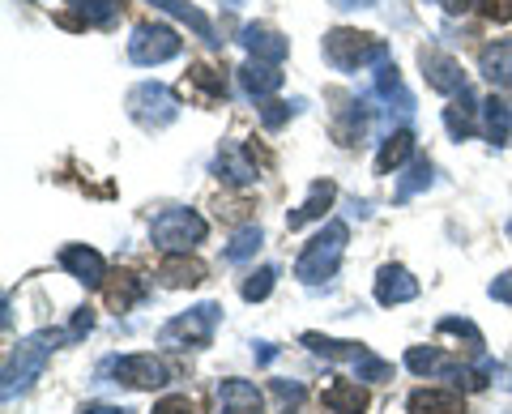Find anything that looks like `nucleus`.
I'll use <instances>...</instances> for the list:
<instances>
[{
	"label": "nucleus",
	"instance_id": "nucleus-14",
	"mask_svg": "<svg viewBox=\"0 0 512 414\" xmlns=\"http://www.w3.org/2000/svg\"><path fill=\"white\" fill-rule=\"evenodd\" d=\"M214 175L235 184V188H248V184H256V163L248 158V150L239 146V141H222L218 154H214Z\"/></svg>",
	"mask_w": 512,
	"mask_h": 414
},
{
	"label": "nucleus",
	"instance_id": "nucleus-46",
	"mask_svg": "<svg viewBox=\"0 0 512 414\" xmlns=\"http://www.w3.org/2000/svg\"><path fill=\"white\" fill-rule=\"evenodd\" d=\"M508 235H512V218H508Z\"/></svg>",
	"mask_w": 512,
	"mask_h": 414
},
{
	"label": "nucleus",
	"instance_id": "nucleus-32",
	"mask_svg": "<svg viewBox=\"0 0 512 414\" xmlns=\"http://www.w3.org/2000/svg\"><path fill=\"white\" fill-rule=\"evenodd\" d=\"M274 282H278V269L274 265H261L256 274H248L244 299H248V304H261V299H269V291H274Z\"/></svg>",
	"mask_w": 512,
	"mask_h": 414
},
{
	"label": "nucleus",
	"instance_id": "nucleus-33",
	"mask_svg": "<svg viewBox=\"0 0 512 414\" xmlns=\"http://www.w3.org/2000/svg\"><path fill=\"white\" fill-rule=\"evenodd\" d=\"M303 107H308V103H303V99H291V103H265L261 107V124H265V129L269 133H278L282 129V124L286 120H291V116H299V111Z\"/></svg>",
	"mask_w": 512,
	"mask_h": 414
},
{
	"label": "nucleus",
	"instance_id": "nucleus-34",
	"mask_svg": "<svg viewBox=\"0 0 512 414\" xmlns=\"http://www.w3.org/2000/svg\"><path fill=\"white\" fill-rule=\"evenodd\" d=\"M440 333H457V338H466L474 355H483V333L474 329V321H466V316H444V321L436 325Z\"/></svg>",
	"mask_w": 512,
	"mask_h": 414
},
{
	"label": "nucleus",
	"instance_id": "nucleus-17",
	"mask_svg": "<svg viewBox=\"0 0 512 414\" xmlns=\"http://www.w3.org/2000/svg\"><path fill=\"white\" fill-rule=\"evenodd\" d=\"M478 120H483V103H478L470 90H461L457 99L444 107V129H448L453 141H466L478 129Z\"/></svg>",
	"mask_w": 512,
	"mask_h": 414
},
{
	"label": "nucleus",
	"instance_id": "nucleus-37",
	"mask_svg": "<svg viewBox=\"0 0 512 414\" xmlns=\"http://www.w3.org/2000/svg\"><path fill=\"white\" fill-rule=\"evenodd\" d=\"M192 82L205 86V90L214 94V99H222V94H227V77H222L218 69H210V65H197V69H192Z\"/></svg>",
	"mask_w": 512,
	"mask_h": 414
},
{
	"label": "nucleus",
	"instance_id": "nucleus-27",
	"mask_svg": "<svg viewBox=\"0 0 512 414\" xmlns=\"http://www.w3.org/2000/svg\"><path fill=\"white\" fill-rule=\"evenodd\" d=\"M363 133H367V107H363L359 99H350L342 116L333 120V137H338L342 146H355V141H359Z\"/></svg>",
	"mask_w": 512,
	"mask_h": 414
},
{
	"label": "nucleus",
	"instance_id": "nucleus-41",
	"mask_svg": "<svg viewBox=\"0 0 512 414\" xmlns=\"http://www.w3.org/2000/svg\"><path fill=\"white\" fill-rule=\"evenodd\" d=\"M431 5H440L444 13H466V9L478 5V0H431Z\"/></svg>",
	"mask_w": 512,
	"mask_h": 414
},
{
	"label": "nucleus",
	"instance_id": "nucleus-36",
	"mask_svg": "<svg viewBox=\"0 0 512 414\" xmlns=\"http://www.w3.org/2000/svg\"><path fill=\"white\" fill-rule=\"evenodd\" d=\"M150 414H201V406L192 402L188 393H171V397H163V402H154Z\"/></svg>",
	"mask_w": 512,
	"mask_h": 414
},
{
	"label": "nucleus",
	"instance_id": "nucleus-12",
	"mask_svg": "<svg viewBox=\"0 0 512 414\" xmlns=\"http://www.w3.org/2000/svg\"><path fill=\"white\" fill-rule=\"evenodd\" d=\"M410 299H419V278L406 265H384L376 274V304L397 308V304H410Z\"/></svg>",
	"mask_w": 512,
	"mask_h": 414
},
{
	"label": "nucleus",
	"instance_id": "nucleus-30",
	"mask_svg": "<svg viewBox=\"0 0 512 414\" xmlns=\"http://www.w3.org/2000/svg\"><path fill=\"white\" fill-rule=\"evenodd\" d=\"M116 278H120V282L107 286V304L116 308V312H128L141 295H146V286H141V278H133V274H116Z\"/></svg>",
	"mask_w": 512,
	"mask_h": 414
},
{
	"label": "nucleus",
	"instance_id": "nucleus-7",
	"mask_svg": "<svg viewBox=\"0 0 512 414\" xmlns=\"http://www.w3.org/2000/svg\"><path fill=\"white\" fill-rule=\"evenodd\" d=\"M180 52H184V39L175 35L171 26H163V22L133 26V39H128V60H133V65L154 69V65H167V60H175Z\"/></svg>",
	"mask_w": 512,
	"mask_h": 414
},
{
	"label": "nucleus",
	"instance_id": "nucleus-10",
	"mask_svg": "<svg viewBox=\"0 0 512 414\" xmlns=\"http://www.w3.org/2000/svg\"><path fill=\"white\" fill-rule=\"evenodd\" d=\"M419 65H423L427 86L436 90V94H461V90H470L461 60H453L448 52H427V47H423V52H419Z\"/></svg>",
	"mask_w": 512,
	"mask_h": 414
},
{
	"label": "nucleus",
	"instance_id": "nucleus-29",
	"mask_svg": "<svg viewBox=\"0 0 512 414\" xmlns=\"http://www.w3.org/2000/svg\"><path fill=\"white\" fill-rule=\"evenodd\" d=\"M69 5L82 13V22H86V26H107V22H116V18H120L124 0H69Z\"/></svg>",
	"mask_w": 512,
	"mask_h": 414
},
{
	"label": "nucleus",
	"instance_id": "nucleus-11",
	"mask_svg": "<svg viewBox=\"0 0 512 414\" xmlns=\"http://www.w3.org/2000/svg\"><path fill=\"white\" fill-rule=\"evenodd\" d=\"M239 43H244V52L252 60H261V65H282L286 52H291L286 35H278L274 26H261V22H252V26L239 30Z\"/></svg>",
	"mask_w": 512,
	"mask_h": 414
},
{
	"label": "nucleus",
	"instance_id": "nucleus-18",
	"mask_svg": "<svg viewBox=\"0 0 512 414\" xmlns=\"http://www.w3.org/2000/svg\"><path fill=\"white\" fill-rule=\"evenodd\" d=\"M478 73H483L491 86L512 90V39L487 43L483 52H478Z\"/></svg>",
	"mask_w": 512,
	"mask_h": 414
},
{
	"label": "nucleus",
	"instance_id": "nucleus-31",
	"mask_svg": "<svg viewBox=\"0 0 512 414\" xmlns=\"http://www.w3.org/2000/svg\"><path fill=\"white\" fill-rule=\"evenodd\" d=\"M265 244V231L261 227H256V222H252V227H239L235 235H231V244H227V261H248V257H256V248H261Z\"/></svg>",
	"mask_w": 512,
	"mask_h": 414
},
{
	"label": "nucleus",
	"instance_id": "nucleus-25",
	"mask_svg": "<svg viewBox=\"0 0 512 414\" xmlns=\"http://www.w3.org/2000/svg\"><path fill=\"white\" fill-rule=\"evenodd\" d=\"M414 154V133L410 129H397L380 141V150H376V175H389L406 163V158Z\"/></svg>",
	"mask_w": 512,
	"mask_h": 414
},
{
	"label": "nucleus",
	"instance_id": "nucleus-5",
	"mask_svg": "<svg viewBox=\"0 0 512 414\" xmlns=\"http://www.w3.org/2000/svg\"><path fill=\"white\" fill-rule=\"evenodd\" d=\"M205 235H210V222L197 210H188V205H171V210H163L150 222V240L167 257H188V248L205 244Z\"/></svg>",
	"mask_w": 512,
	"mask_h": 414
},
{
	"label": "nucleus",
	"instance_id": "nucleus-8",
	"mask_svg": "<svg viewBox=\"0 0 512 414\" xmlns=\"http://www.w3.org/2000/svg\"><path fill=\"white\" fill-rule=\"evenodd\" d=\"M128 116L146 129H167V124L180 116V99L171 94V86L163 82H141L128 90Z\"/></svg>",
	"mask_w": 512,
	"mask_h": 414
},
{
	"label": "nucleus",
	"instance_id": "nucleus-16",
	"mask_svg": "<svg viewBox=\"0 0 512 414\" xmlns=\"http://www.w3.org/2000/svg\"><path fill=\"white\" fill-rule=\"evenodd\" d=\"M235 82H239V90H244L248 99L265 103L269 94L282 90V73H278V65H261V60H248V65L235 69Z\"/></svg>",
	"mask_w": 512,
	"mask_h": 414
},
{
	"label": "nucleus",
	"instance_id": "nucleus-35",
	"mask_svg": "<svg viewBox=\"0 0 512 414\" xmlns=\"http://www.w3.org/2000/svg\"><path fill=\"white\" fill-rule=\"evenodd\" d=\"M274 397H278L274 414H295L303 406V385L299 380H274Z\"/></svg>",
	"mask_w": 512,
	"mask_h": 414
},
{
	"label": "nucleus",
	"instance_id": "nucleus-39",
	"mask_svg": "<svg viewBox=\"0 0 512 414\" xmlns=\"http://www.w3.org/2000/svg\"><path fill=\"white\" fill-rule=\"evenodd\" d=\"M491 22H512V0H478Z\"/></svg>",
	"mask_w": 512,
	"mask_h": 414
},
{
	"label": "nucleus",
	"instance_id": "nucleus-45",
	"mask_svg": "<svg viewBox=\"0 0 512 414\" xmlns=\"http://www.w3.org/2000/svg\"><path fill=\"white\" fill-rule=\"evenodd\" d=\"M222 9H244V0H222Z\"/></svg>",
	"mask_w": 512,
	"mask_h": 414
},
{
	"label": "nucleus",
	"instance_id": "nucleus-1",
	"mask_svg": "<svg viewBox=\"0 0 512 414\" xmlns=\"http://www.w3.org/2000/svg\"><path fill=\"white\" fill-rule=\"evenodd\" d=\"M320 56H325V65L329 69H338V73H359L367 65H389V43L376 39V35H363V30H329L325 43H320Z\"/></svg>",
	"mask_w": 512,
	"mask_h": 414
},
{
	"label": "nucleus",
	"instance_id": "nucleus-40",
	"mask_svg": "<svg viewBox=\"0 0 512 414\" xmlns=\"http://www.w3.org/2000/svg\"><path fill=\"white\" fill-rule=\"evenodd\" d=\"M90 329H94V312H90V308H82V312L73 316V325L64 329V333H69V342H77V338H86Z\"/></svg>",
	"mask_w": 512,
	"mask_h": 414
},
{
	"label": "nucleus",
	"instance_id": "nucleus-19",
	"mask_svg": "<svg viewBox=\"0 0 512 414\" xmlns=\"http://www.w3.org/2000/svg\"><path fill=\"white\" fill-rule=\"evenodd\" d=\"M406 406L410 414H466V397L453 389H414Z\"/></svg>",
	"mask_w": 512,
	"mask_h": 414
},
{
	"label": "nucleus",
	"instance_id": "nucleus-20",
	"mask_svg": "<svg viewBox=\"0 0 512 414\" xmlns=\"http://www.w3.org/2000/svg\"><path fill=\"white\" fill-rule=\"evenodd\" d=\"M333 197H338V188H333L329 180H316V184L308 188V201H303L299 210L286 214V227H291V231H303V227H308V222L325 218V210L333 205Z\"/></svg>",
	"mask_w": 512,
	"mask_h": 414
},
{
	"label": "nucleus",
	"instance_id": "nucleus-26",
	"mask_svg": "<svg viewBox=\"0 0 512 414\" xmlns=\"http://www.w3.org/2000/svg\"><path fill=\"white\" fill-rule=\"evenodd\" d=\"M146 5H154V9H163V13H171V18H180V22H188L197 35L205 39V43H218V35H214V22L205 18L201 9H192L188 0H146Z\"/></svg>",
	"mask_w": 512,
	"mask_h": 414
},
{
	"label": "nucleus",
	"instance_id": "nucleus-43",
	"mask_svg": "<svg viewBox=\"0 0 512 414\" xmlns=\"http://www.w3.org/2000/svg\"><path fill=\"white\" fill-rule=\"evenodd\" d=\"M261 350H256V363H274L278 359V346H269V342H256Z\"/></svg>",
	"mask_w": 512,
	"mask_h": 414
},
{
	"label": "nucleus",
	"instance_id": "nucleus-9",
	"mask_svg": "<svg viewBox=\"0 0 512 414\" xmlns=\"http://www.w3.org/2000/svg\"><path fill=\"white\" fill-rule=\"evenodd\" d=\"M103 372H111L116 385H128V389H163L171 380L167 363L154 355H116V359H107Z\"/></svg>",
	"mask_w": 512,
	"mask_h": 414
},
{
	"label": "nucleus",
	"instance_id": "nucleus-44",
	"mask_svg": "<svg viewBox=\"0 0 512 414\" xmlns=\"http://www.w3.org/2000/svg\"><path fill=\"white\" fill-rule=\"evenodd\" d=\"M367 5H376V0H338V9H367Z\"/></svg>",
	"mask_w": 512,
	"mask_h": 414
},
{
	"label": "nucleus",
	"instance_id": "nucleus-2",
	"mask_svg": "<svg viewBox=\"0 0 512 414\" xmlns=\"http://www.w3.org/2000/svg\"><path fill=\"white\" fill-rule=\"evenodd\" d=\"M60 342H69V333L39 329V333H30V338H22L18 346L9 350V359H5V402L13 393H26L30 385H35V376L43 372V363L52 359V350Z\"/></svg>",
	"mask_w": 512,
	"mask_h": 414
},
{
	"label": "nucleus",
	"instance_id": "nucleus-22",
	"mask_svg": "<svg viewBox=\"0 0 512 414\" xmlns=\"http://www.w3.org/2000/svg\"><path fill=\"white\" fill-rule=\"evenodd\" d=\"M372 99H380V103H397V111L402 116H410L414 111V94L402 86V73H397V65H380L376 69V86H372Z\"/></svg>",
	"mask_w": 512,
	"mask_h": 414
},
{
	"label": "nucleus",
	"instance_id": "nucleus-23",
	"mask_svg": "<svg viewBox=\"0 0 512 414\" xmlns=\"http://www.w3.org/2000/svg\"><path fill=\"white\" fill-rule=\"evenodd\" d=\"M483 137L491 146H508L512 141V103L504 99H483Z\"/></svg>",
	"mask_w": 512,
	"mask_h": 414
},
{
	"label": "nucleus",
	"instance_id": "nucleus-6",
	"mask_svg": "<svg viewBox=\"0 0 512 414\" xmlns=\"http://www.w3.org/2000/svg\"><path fill=\"white\" fill-rule=\"evenodd\" d=\"M218 316L222 308L218 304H197L180 316H171V321L158 329V342L167 350H201L214 342V329H218Z\"/></svg>",
	"mask_w": 512,
	"mask_h": 414
},
{
	"label": "nucleus",
	"instance_id": "nucleus-38",
	"mask_svg": "<svg viewBox=\"0 0 512 414\" xmlns=\"http://www.w3.org/2000/svg\"><path fill=\"white\" fill-rule=\"evenodd\" d=\"M487 295L495 299V304H508V308H512V269H508V274H500V278H495V282L487 286Z\"/></svg>",
	"mask_w": 512,
	"mask_h": 414
},
{
	"label": "nucleus",
	"instance_id": "nucleus-15",
	"mask_svg": "<svg viewBox=\"0 0 512 414\" xmlns=\"http://www.w3.org/2000/svg\"><path fill=\"white\" fill-rule=\"evenodd\" d=\"M60 269H69L82 286H103L107 282V261L86 244H64L60 248Z\"/></svg>",
	"mask_w": 512,
	"mask_h": 414
},
{
	"label": "nucleus",
	"instance_id": "nucleus-24",
	"mask_svg": "<svg viewBox=\"0 0 512 414\" xmlns=\"http://www.w3.org/2000/svg\"><path fill=\"white\" fill-rule=\"evenodd\" d=\"M320 406L329 414H363L367 410V393L363 385H350V380H338V385H329L320 393Z\"/></svg>",
	"mask_w": 512,
	"mask_h": 414
},
{
	"label": "nucleus",
	"instance_id": "nucleus-42",
	"mask_svg": "<svg viewBox=\"0 0 512 414\" xmlns=\"http://www.w3.org/2000/svg\"><path fill=\"white\" fill-rule=\"evenodd\" d=\"M82 414H128L124 406H103V402H90V406H82Z\"/></svg>",
	"mask_w": 512,
	"mask_h": 414
},
{
	"label": "nucleus",
	"instance_id": "nucleus-21",
	"mask_svg": "<svg viewBox=\"0 0 512 414\" xmlns=\"http://www.w3.org/2000/svg\"><path fill=\"white\" fill-rule=\"evenodd\" d=\"M436 184V167H431V158H414V163L397 175V184H393V201L397 205H406L414 201L419 193H427V188Z\"/></svg>",
	"mask_w": 512,
	"mask_h": 414
},
{
	"label": "nucleus",
	"instance_id": "nucleus-4",
	"mask_svg": "<svg viewBox=\"0 0 512 414\" xmlns=\"http://www.w3.org/2000/svg\"><path fill=\"white\" fill-rule=\"evenodd\" d=\"M303 346L320 359L346 363L355 380H367V385H380V380H393V363L380 359L376 350H367L363 342H342V338H325V333H303Z\"/></svg>",
	"mask_w": 512,
	"mask_h": 414
},
{
	"label": "nucleus",
	"instance_id": "nucleus-28",
	"mask_svg": "<svg viewBox=\"0 0 512 414\" xmlns=\"http://www.w3.org/2000/svg\"><path fill=\"white\" fill-rule=\"evenodd\" d=\"M163 286H197L205 282V265L201 261H188V257H167L163 269H158Z\"/></svg>",
	"mask_w": 512,
	"mask_h": 414
},
{
	"label": "nucleus",
	"instance_id": "nucleus-3",
	"mask_svg": "<svg viewBox=\"0 0 512 414\" xmlns=\"http://www.w3.org/2000/svg\"><path fill=\"white\" fill-rule=\"evenodd\" d=\"M346 240H350L346 222H325V227H320V235H312L308 248L299 252V261H295V278H299L303 286H320V282H329L333 274H338L342 257H346Z\"/></svg>",
	"mask_w": 512,
	"mask_h": 414
},
{
	"label": "nucleus",
	"instance_id": "nucleus-13",
	"mask_svg": "<svg viewBox=\"0 0 512 414\" xmlns=\"http://www.w3.org/2000/svg\"><path fill=\"white\" fill-rule=\"evenodd\" d=\"M218 397V414H265V397L252 380H239V376H227L222 385L214 389Z\"/></svg>",
	"mask_w": 512,
	"mask_h": 414
}]
</instances>
